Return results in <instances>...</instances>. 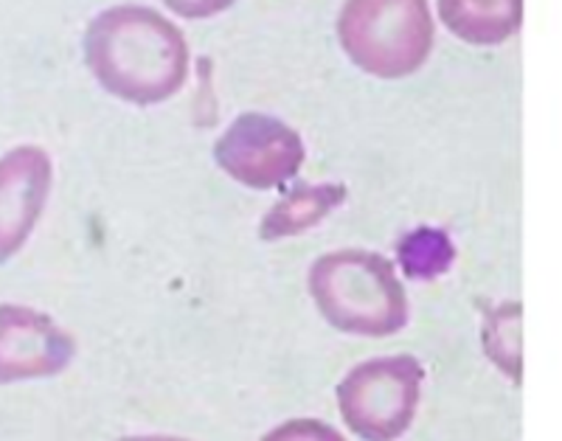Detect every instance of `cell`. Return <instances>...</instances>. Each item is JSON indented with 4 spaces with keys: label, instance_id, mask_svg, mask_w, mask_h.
<instances>
[{
    "label": "cell",
    "instance_id": "7a4b0ae2",
    "mask_svg": "<svg viewBox=\"0 0 562 441\" xmlns=\"http://www.w3.org/2000/svg\"><path fill=\"white\" fill-rule=\"evenodd\" d=\"M310 295L329 327L389 338L408 327V295L394 262L371 250H333L310 268Z\"/></svg>",
    "mask_w": 562,
    "mask_h": 441
},
{
    "label": "cell",
    "instance_id": "6da1fadb",
    "mask_svg": "<svg viewBox=\"0 0 562 441\" xmlns=\"http://www.w3.org/2000/svg\"><path fill=\"white\" fill-rule=\"evenodd\" d=\"M85 63L110 97L149 108L183 88L192 57L183 32L158 9L122 3L88 23Z\"/></svg>",
    "mask_w": 562,
    "mask_h": 441
},
{
    "label": "cell",
    "instance_id": "30bf717a",
    "mask_svg": "<svg viewBox=\"0 0 562 441\" xmlns=\"http://www.w3.org/2000/svg\"><path fill=\"white\" fill-rule=\"evenodd\" d=\"M396 259L400 268L414 282H434L439 275L448 273L456 262V245L448 237V230L441 228H422L408 230L396 242Z\"/></svg>",
    "mask_w": 562,
    "mask_h": 441
},
{
    "label": "cell",
    "instance_id": "52a82bcc",
    "mask_svg": "<svg viewBox=\"0 0 562 441\" xmlns=\"http://www.w3.org/2000/svg\"><path fill=\"white\" fill-rule=\"evenodd\" d=\"M54 183V163L40 147H14L0 158V264L37 228Z\"/></svg>",
    "mask_w": 562,
    "mask_h": 441
},
{
    "label": "cell",
    "instance_id": "277c9868",
    "mask_svg": "<svg viewBox=\"0 0 562 441\" xmlns=\"http://www.w3.org/2000/svg\"><path fill=\"white\" fill-rule=\"evenodd\" d=\"M422 383L425 369L411 354L366 360L340 380V416L358 439L396 441L414 425Z\"/></svg>",
    "mask_w": 562,
    "mask_h": 441
},
{
    "label": "cell",
    "instance_id": "4fadbf2b",
    "mask_svg": "<svg viewBox=\"0 0 562 441\" xmlns=\"http://www.w3.org/2000/svg\"><path fill=\"white\" fill-rule=\"evenodd\" d=\"M115 441H189V439H178V436H124V439Z\"/></svg>",
    "mask_w": 562,
    "mask_h": 441
},
{
    "label": "cell",
    "instance_id": "3957f363",
    "mask_svg": "<svg viewBox=\"0 0 562 441\" xmlns=\"http://www.w3.org/2000/svg\"><path fill=\"white\" fill-rule=\"evenodd\" d=\"M338 39L369 77L405 79L434 52V12L428 0H344Z\"/></svg>",
    "mask_w": 562,
    "mask_h": 441
},
{
    "label": "cell",
    "instance_id": "5b68a950",
    "mask_svg": "<svg viewBox=\"0 0 562 441\" xmlns=\"http://www.w3.org/2000/svg\"><path fill=\"white\" fill-rule=\"evenodd\" d=\"M307 149L290 124L268 113H243L214 144V160L248 189H279L299 174Z\"/></svg>",
    "mask_w": 562,
    "mask_h": 441
},
{
    "label": "cell",
    "instance_id": "8fae6325",
    "mask_svg": "<svg viewBox=\"0 0 562 441\" xmlns=\"http://www.w3.org/2000/svg\"><path fill=\"white\" fill-rule=\"evenodd\" d=\"M262 441H346L344 433L321 419H290L270 430Z\"/></svg>",
    "mask_w": 562,
    "mask_h": 441
},
{
    "label": "cell",
    "instance_id": "ba28073f",
    "mask_svg": "<svg viewBox=\"0 0 562 441\" xmlns=\"http://www.w3.org/2000/svg\"><path fill=\"white\" fill-rule=\"evenodd\" d=\"M439 20L470 45H501L524 23V0H439Z\"/></svg>",
    "mask_w": 562,
    "mask_h": 441
},
{
    "label": "cell",
    "instance_id": "7c38bea8",
    "mask_svg": "<svg viewBox=\"0 0 562 441\" xmlns=\"http://www.w3.org/2000/svg\"><path fill=\"white\" fill-rule=\"evenodd\" d=\"M237 0H164V7H169V12H175L178 18L186 20H205L214 18V14H223L225 9H231Z\"/></svg>",
    "mask_w": 562,
    "mask_h": 441
},
{
    "label": "cell",
    "instance_id": "8992f818",
    "mask_svg": "<svg viewBox=\"0 0 562 441\" xmlns=\"http://www.w3.org/2000/svg\"><path fill=\"white\" fill-rule=\"evenodd\" d=\"M77 343L52 315L23 304H0V385L63 374Z\"/></svg>",
    "mask_w": 562,
    "mask_h": 441
},
{
    "label": "cell",
    "instance_id": "9c48e42d",
    "mask_svg": "<svg viewBox=\"0 0 562 441\" xmlns=\"http://www.w3.org/2000/svg\"><path fill=\"white\" fill-rule=\"evenodd\" d=\"M346 203L344 183H301L293 192H288L279 203L265 214L259 237L273 242V239L299 237L307 234L313 225L326 219L329 214Z\"/></svg>",
    "mask_w": 562,
    "mask_h": 441
}]
</instances>
